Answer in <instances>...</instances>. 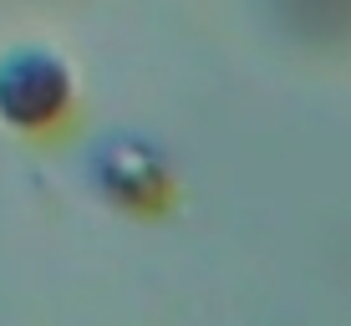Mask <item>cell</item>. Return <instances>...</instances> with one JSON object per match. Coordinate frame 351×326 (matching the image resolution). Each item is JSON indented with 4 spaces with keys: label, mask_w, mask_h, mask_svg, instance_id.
I'll list each match as a JSON object with an SVG mask.
<instances>
[{
    "label": "cell",
    "mask_w": 351,
    "mask_h": 326,
    "mask_svg": "<svg viewBox=\"0 0 351 326\" xmlns=\"http://www.w3.org/2000/svg\"><path fill=\"white\" fill-rule=\"evenodd\" d=\"M66 92V77L56 71L51 56H16L5 71H0V107H5L10 117H21V123H41V117L56 113V102H62Z\"/></svg>",
    "instance_id": "obj_1"
}]
</instances>
